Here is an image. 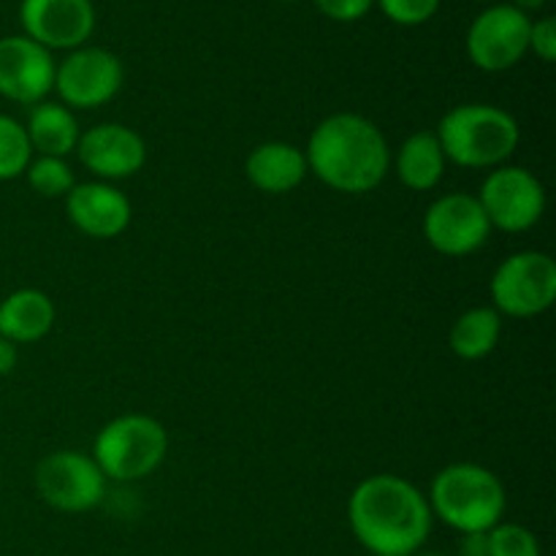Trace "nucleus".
Masks as SVG:
<instances>
[{"instance_id":"f257e3e1","label":"nucleus","mask_w":556,"mask_h":556,"mask_svg":"<svg viewBox=\"0 0 556 556\" xmlns=\"http://www.w3.org/2000/svg\"><path fill=\"white\" fill-rule=\"evenodd\" d=\"M432 510L421 489L400 476H369L348 500V521L372 556H413L432 532Z\"/></svg>"},{"instance_id":"f03ea898","label":"nucleus","mask_w":556,"mask_h":556,"mask_svg":"<svg viewBox=\"0 0 556 556\" xmlns=\"http://www.w3.org/2000/svg\"><path fill=\"white\" fill-rule=\"evenodd\" d=\"M307 166L315 177L340 193H372L386 179L391 150L383 130L372 119L340 112L318 123L309 134Z\"/></svg>"},{"instance_id":"7ed1b4c3","label":"nucleus","mask_w":556,"mask_h":556,"mask_svg":"<svg viewBox=\"0 0 556 556\" xmlns=\"http://www.w3.org/2000/svg\"><path fill=\"white\" fill-rule=\"evenodd\" d=\"M434 136L445 161L465 168H497L519 147L521 128L505 109L492 103H462L443 114Z\"/></svg>"},{"instance_id":"20e7f679","label":"nucleus","mask_w":556,"mask_h":556,"mask_svg":"<svg viewBox=\"0 0 556 556\" xmlns=\"http://www.w3.org/2000/svg\"><path fill=\"white\" fill-rule=\"evenodd\" d=\"M429 510L456 532H489L505 516V486L492 470L470 462L448 465L434 476Z\"/></svg>"},{"instance_id":"39448f33","label":"nucleus","mask_w":556,"mask_h":556,"mask_svg":"<svg viewBox=\"0 0 556 556\" xmlns=\"http://www.w3.org/2000/svg\"><path fill=\"white\" fill-rule=\"evenodd\" d=\"M168 454V434L161 421L141 413H128L98 432L92 459L106 481L134 483L152 476Z\"/></svg>"},{"instance_id":"423d86ee","label":"nucleus","mask_w":556,"mask_h":556,"mask_svg":"<svg viewBox=\"0 0 556 556\" xmlns=\"http://www.w3.org/2000/svg\"><path fill=\"white\" fill-rule=\"evenodd\" d=\"M489 288L497 313L535 318L556 302V261L541 250H521L497 266Z\"/></svg>"},{"instance_id":"0eeeda50","label":"nucleus","mask_w":556,"mask_h":556,"mask_svg":"<svg viewBox=\"0 0 556 556\" xmlns=\"http://www.w3.org/2000/svg\"><path fill=\"white\" fill-rule=\"evenodd\" d=\"M36 489L49 508L60 514H85L101 505L106 476L92 456L79 451H54L38 462Z\"/></svg>"},{"instance_id":"6e6552de","label":"nucleus","mask_w":556,"mask_h":556,"mask_svg":"<svg viewBox=\"0 0 556 556\" xmlns=\"http://www.w3.org/2000/svg\"><path fill=\"white\" fill-rule=\"evenodd\" d=\"M532 20L510 3H492L467 30V54L472 65L489 74L514 68L530 52Z\"/></svg>"},{"instance_id":"1a4fd4ad","label":"nucleus","mask_w":556,"mask_h":556,"mask_svg":"<svg viewBox=\"0 0 556 556\" xmlns=\"http://www.w3.org/2000/svg\"><path fill=\"white\" fill-rule=\"evenodd\" d=\"M483 212L489 226L500 231L519 233L535 226L546 212V190L541 179L521 166H497L481 185Z\"/></svg>"},{"instance_id":"9d476101","label":"nucleus","mask_w":556,"mask_h":556,"mask_svg":"<svg viewBox=\"0 0 556 556\" xmlns=\"http://www.w3.org/2000/svg\"><path fill=\"white\" fill-rule=\"evenodd\" d=\"M123 63L101 47H79L54 71V90L68 109H98L123 87Z\"/></svg>"},{"instance_id":"9b49d317","label":"nucleus","mask_w":556,"mask_h":556,"mask_svg":"<svg viewBox=\"0 0 556 556\" xmlns=\"http://www.w3.org/2000/svg\"><path fill=\"white\" fill-rule=\"evenodd\" d=\"M492 226L481 201L470 193L440 195L424 217V237L438 253L462 258L486 244Z\"/></svg>"},{"instance_id":"f8f14e48","label":"nucleus","mask_w":556,"mask_h":556,"mask_svg":"<svg viewBox=\"0 0 556 556\" xmlns=\"http://www.w3.org/2000/svg\"><path fill=\"white\" fill-rule=\"evenodd\" d=\"M52 52L27 36L0 38V96L14 103L36 106L54 90Z\"/></svg>"},{"instance_id":"ddd939ff","label":"nucleus","mask_w":556,"mask_h":556,"mask_svg":"<svg viewBox=\"0 0 556 556\" xmlns=\"http://www.w3.org/2000/svg\"><path fill=\"white\" fill-rule=\"evenodd\" d=\"M25 36L43 49H79L96 30V9L90 0H22Z\"/></svg>"},{"instance_id":"4468645a","label":"nucleus","mask_w":556,"mask_h":556,"mask_svg":"<svg viewBox=\"0 0 556 556\" xmlns=\"http://www.w3.org/2000/svg\"><path fill=\"white\" fill-rule=\"evenodd\" d=\"M81 166L101 179H128L141 172L147 161V144L134 128L119 123H101L79 136Z\"/></svg>"},{"instance_id":"2eb2a0df","label":"nucleus","mask_w":556,"mask_h":556,"mask_svg":"<svg viewBox=\"0 0 556 556\" xmlns=\"http://www.w3.org/2000/svg\"><path fill=\"white\" fill-rule=\"evenodd\" d=\"M65 212L68 220L92 239L119 237L134 217L128 195L106 182L74 185L65 195Z\"/></svg>"},{"instance_id":"dca6fc26","label":"nucleus","mask_w":556,"mask_h":556,"mask_svg":"<svg viewBox=\"0 0 556 556\" xmlns=\"http://www.w3.org/2000/svg\"><path fill=\"white\" fill-rule=\"evenodd\" d=\"M244 174L261 193L282 195L304 182L309 166L299 147L288 144V141H264L248 155Z\"/></svg>"},{"instance_id":"f3484780","label":"nucleus","mask_w":556,"mask_h":556,"mask_svg":"<svg viewBox=\"0 0 556 556\" xmlns=\"http://www.w3.org/2000/svg\"><path fill=\"white\" fill-rule=\"evenodd\" d=\"M54 302L36 288H20L0 302V337L14 345L38 342L52 331Z\"/></svg>"},{"instance_id":"a211bd4d","label":"nucleus","mask_w":556,"mask_h":556,"mask_svg":"<svg viewBox=\"0 0 556 556\" xmlns=\"http://www.w3.org/2000/svg\"><path fill=\"white\" fill-rule=\"evenodd\" d=\"M25 130L33 152L49 157H65L71 152H76V144H79L81 136L74 112L58 101L36 103L30 109Z\"/></svg>"},{"instance_id":"6ab92c4d","label":"nucleus","mask_w":556,"mask_h":556,"mask_svg":"<svg viewBox=\"0 0 556 556\" xmlns=\"http://www.w3.org/2000/svg\"><path fill=\"white\" fill-rule=\"evenodd\" d=\"M445 163L448 161H445L438 136L429 134V130H418V134L407 136L396 152V177L405 188L427 193L440 185Z\"/></svg>"},{"instance_id":"aec40b11","label":"nucleus","mask_w":556,"mask_h":556,"mask_svg":"<svg viewBox=\"0 0 556 556\" xmlns=\"http://www.w3.org/2000/svg\"><path fill=\"white\" fill-rule=\"evenodd\" d=\"M500 331H503V320H500L497 309L472 307L462 313L456 324L451 326L448 345L465 362H478L497 348Z\"/></svg>"},{"instance_id":"412c9836","label":"nucleus","mask_w":556,"mask_h":556,"mask_svg":"<svg viewBox=\"0 0 556 556\" xmlns=\"http://www.w3.org/2000/svg\"><path fill=\"white\" fill-rule=\"evenodd\" d=\"M33 161V147L25 125L0 114V182L22 177Z\"/></svg>"},{"instance_id":"4be33fe9","label":"nucleus","mask_w":556,"mask_h":556,"mask_svg":"<svg viewBox=\"0 0 556 556\" xmlns=\"http://www.w3.org/2000/svg\"><path fill=\"white\" fill-rule=\"evenodd\" d=\"M27 182L36 193H41L43 199H60V195H68L74 190L76 177L71 172V166L65 163V157H49L38 155L36 161H30L25 172Z\"/></svg>"},{"instance_id":"5701e85b","label":"nucleus","mask_w":556,"mask_h":556,"mask_svg":"<svg viewBox=\"0 0 556 556\" xmlns=\"http://www.w3.org/2000/svg\"><path fill=\"white\" fill-rule=\"evenodd\" d=\"M489 556H541V543L525 525L500 521L489 530Z\"/></svg>"},{"instance_id":"b1692460","label":"nucleus","mask_w":556,"mask_h":556,"mask_svg":"<svg viewBox=\"0 0 556 556\" xmlns=\"http://www.w3.org/2000/svg\"><path fill=\"white\" fill-rule=\"evenodd\" d=\"M383 14L396 25H424L440 9V0H378Z\"/></svg>"},{"instance_id":"393cba45","label":"nucleus","mask_w":556,"mask_h":556,"mask_svg":"<svg viewBox=\"0 0 556 556\" xmlns=\"http://www.w3.org/2000/svg\"><path fill=\"white\" fill-rule=\"evenodd\" d=\"M530 52H535L543 63H554L556 60V20L554 16H543V20L532 22Z\"/></svg>"},{"instance_id":"a878e982","label":"nucleus","mask_w":556,"mask_h":556,"mask_svg":"<svg viewBox=\"0 0 556 556\" xmlns=\"http://www.w3.org/2000/svg\"><path fill=\"white\" fill-rule=\"evenodd\" d=\"M320 14L337 22H356L372 9L375 0H313Z\"/></svg>"},{"instance_id":"bb28decb","label":"nucleus","mask_w":556,"mask_h":556,"mask_svg":"<svg viewBox=\"0 0 556 556\" xmlns=\"http://www.w3.org/2000/svg\"><path fill=\"white\" fill-rule=\"evenodd\" d=\"M459 556H489V532H467V535H462Z\"/></svg>"},{"instance_id":"cd10ccee","label":"nucleus","mask_w":556,"mask_h":556,"mask_svg":"<svg viewBox=\"0 0 556 556\" xmlns=\"http://www.w3.org/2000/svg\"><path fill=\"white\" fill-rule=\"evenodd\" d=\"M16 362H20V353H16L14 342H9L5 337H0V378L3 375L14 372Z\"/></svg>"},{"instance_id":"c85d7f7f","label":"nucleus","mask_w":556,"mask_h":556,"mask_svg":"<svg viewBox=\"0 0 556 556\" xmlns=\"http://www.w3.org/2000/svg\"><path fill=\"white\" fill-rule=\"evenodd\" d=\"M510 5L519 11H525V14H530V11H538L546 5V0H510Z\"/></svg>"},{"instance_id":"c756f323","label":"nucleus","mask_w":556,"mask_h":556,"mask_svg":"<svg viewBox=\"0 0 556 556\" xmlns=\"http://www.w3.org/2000/svg\"><path fill=\"white\" fill-rule=\"evenodd\" d=\"M413 556H448V554H440V552H416Z\"/></svg>"},{"instance_id":"7c9ffc66","label":"nucleus","mask_w":556,"mask_h":556,"mask_svg":"<svg viewBox=\"0 0 556 556\" xmlns=\"http://www.w3.org/2000/svg\"><path fill=\"white\" fill-rule=\"evenodd\" d=\"M481 3H500V0H481Z\"/></svg>"},{"instance_id":"2f4dec72","label":"nucleus","mask_w":556,"mask_h":556,"mask_svg":"<svg viewBox=\"0 0 556 556\" xmlns=\"http://www.w3.org/2000/svg\"><path fill=\"white\" fill-rule=\"evenodd\" d=\"M280 3H293V0H280Z\"/></svg>"},{"instance_id":"473e14b6","label":"nucleus","mask_w":556,"mask_h":556,"mask_svg":"<svg viewBox=\"0 0 556 556\" xmlns=\"http://www.w3.org/2000/svg\"><path fill=\"white\" fill-rule=\"evenodd\" d=\"M0 486H3V478H0Z\"/></svg>"}]
</instances>
